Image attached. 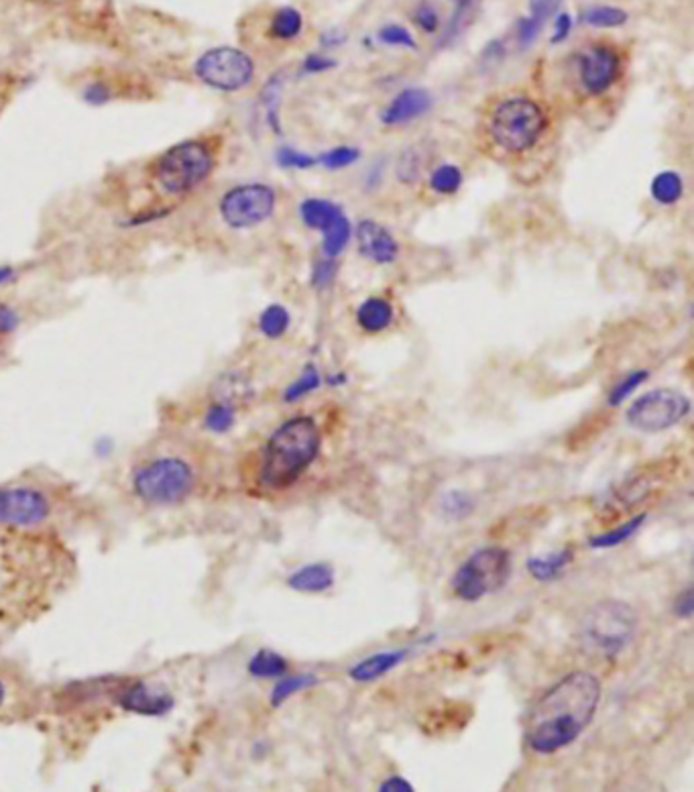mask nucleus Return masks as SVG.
<instances>
[{
  "label": "nucleus",
  "instance_id": "f257e3e1",
  "mask_svg": "<svg viewBox=\"0 0 694 792\" xmlns=\"http://www.w3.org/2000/svg\"><path fill=\"white\" fill-rule=\"evenodd\" d=\"M603 685L593 672L576 670L558 681L532 709L526 742L536 754H556L570 746L595 719Z\"/></svg>",
  "mask_w": 694,
  "mask_h": 792
},
{
  "label": "nucleus",
  "instance_id": "f03ea898",
  "mask_svg": "<svg viewBox=\"0 0 694 792\" xmlns=\"http://www.w3.org/2000/svg\"><path fill=\"white\" fill-rule=\"evenodd\" d=\"M322 434L310 416H298L281 424L269 438L263 465L261 485L271 491L292 487L318 459Z\"/></svg>",
  "mask_w": 694,
  "mask_h": 792
},
{
  "label": "nucleus",
  "instance_id": "7ed1b4c3",
  "mask_svg": "<svg viewBox=\"0 0 694 792\" xmlns=\"http://www.w3.org/2000/svg\"><path fill=\"white\" fill-rule=\"evenodd\" d=\"M216 155L208 141L188 139L163 151L151 165L155 186L167 196H184L214 172Z\"/></svg>",
  "mask_w": 694,
  "mask_h": 792
},
{
  "label": "nucleus",
  "instance_id": "20e7f679",
  "mask_svg": "<svg viewBox=\"0 0 694 792\" xmlns=\"http://www.w3.org/2000/svg\"><path fill=\"white\" fill-rule=\"evenodd\" d=\"M548 117L544 108L528 96L499 100L487 117L491 141L507 153L530 151L546 133Z\"/></svg>",
  "mask_w": 694,
  "mask_h": 792
},
{
  "label": "nucleus",
  "instance_id": "39448f33",
  "mask_svg": "<svg viewBox=\"0 0 694 792\" xmlns=\"http://www.w3.org/2000/svg\"><path fill=\"white\" fill-rule=\"evenodd\" d=\"M196 487V469L186 457L157 455L133 473V491L147 505H178Z\"/></svg>",
  "mask_w": 694,
  "mask_h": 792
},
{
  "label": "nucleus",
  "instance_id": "423d86ee",
  "mask_svg": "<svg viewBox=\"0 0 694 792\" xmlns=\"http://www.w3.org/2000/svg\"><path fill=\"white\" fill-rule=\"evenodd\" d=\"M640 617L635 609L617 599L595 603L581 621V640L591 654L619 656L638 634Z\"/></svg>",
  "mask_w": 694,
  "mask_h": 792
},
{
  "label": "nucleus",
  "instance_id": "0eeeda50",
  "mask_svg": "<svg viewBox=\"0 0 694 792\" xmlns=\"http://www.w3.org/2000/svg\"><path fill=\"white\" fill-rule=\"evenodd\" d=\"M511 577V554L501 546H487L473 552L452 577L454 595L465 603L503 589Z\"/></svg>",
  "mask_w": 694,
  "mask_h": 792
},
{
  "label": "nucleus",
  "instance_id": "6e6552de",
  "mask_svg": "<svg viewBox=\"0 0 694 792\" xmlns=\"http://www.w3.org/2000/svg\"><path fill=\"white\" fill-rule=\"evenodd\" d=\"M198 80L220 92H239L253 82L255 64L251 55L237 47H214L194 64Z\"/></svg>",
  "mask_w": 694,
  "mask_h": 792
},
{
  "label": "nucleus",
  "instance_id": "1a4fd4ad",
  "mask_svg": "<svg viewBox=\"0 0 694 792\" xmlns=\"http://www.w3.org/2000/svg\"><path fill=\"white\" fill-rule=\"evenodd\" d=\"M690 412V400L676 389H654L635 400L625 418L627 424L640 432L656 434L682 422Z\"/></svg>",
  "mask_w": 694,
  "mask_h": 792
},
{
  "label": "nucleus",
  "instance_id": "9d476101",
  "mask_svg": "<svg viewBox=\"0 0 694 792\" xmlns=\"http://www.w3.org/2000/svg\"><path fill=\"white\" fill-rule=\"evenodd\" d=\"M275 204L277 196L273 188L265 184H243L220 198V216L235 231L253 229L273 216Z\"/></svg>",
  "mask_w": 694,
  "mask_h": 792
},
{
  "label": "nucleus",
  "instance_id": "9b49d317",
  "mask_svg": "<svg viewBox=\"0 0 694 792\" xmlns=\"http://www.w3.org/2000/svg\"><path fill=\"white\" fill-rule=\"evenodd\" d=\"M621 74L619 53L605 43L589 45L578 55V78L587 94L599 96L607 92Z\"/></svg>",
  "mask_w": 694,
  "mask_h": 792
},
{
  "label": "nucleus",
  "instance_id": "f8f14e48",
  "mask_svg": "<svg viewBox=\"0 0 694 792\" xmlns=\"http://www.w3.org/2000/svg\"><path fill=\"white\" fill-rule=\"evenodd\" d=\"M49 509L51 505L41 491L29 487L0 489V526H37L47 520Z\"/></svg>",
  "mask_w": 694,
  "mask_h": 792
},
{
  "label": "nucleus",
  "instance_id": "ddd939ff",
  "mask_svg": "<svg viewBox=\"0 0 694 792\" xmlns=\"http://www.w3.org/2000/svg\"><path fill=\"white\" fill-rule=\"evenodd\" d=\"M357 241H359L361 253L379 265H387L397 259L399 247H397L395 239L375 220H363L357 226Z\"/></svg>",
  "mask_w": 694,
  "mask_h": 792
},
{
  "label": "nucleus",
  "instance_id": "4468645a",
  "mask_svg": "<svg viewBox=\"0 0 694 792\" xmlns=\"http://www.w3.org/2000/svg\"><path fill=\"white\" fill-rule=\"evenodd\" d=\"M430 106H432V96L424 88H408L391 100V104L383 112L381 121L389 127L406 125L426 115Z\"/></svg>",
  "mask_w": 694,
  "mask_h": 792
},
{
  "label": "nucleus",
  "instance_id": "2eb2a0df",
  "mask_svg": "<svg viewBox=\"0 0 694 792\" xmlns=\"http://www.w3.org/2000/svg\"><path fill=\"white\" fill-rule=\"evenodd\" d=\"M121 707L129 713H137V715H149V717H159L165 715L171 707H173V699L171 695L147 687L145 683H137L131 685L123 695H121Z\"/></svg>",
  "mask_w": 694,
  "mask_h": 792
},
{
  "label": "nucleus",
  "instance_id": "dca6fc26",
  "mask_svg": "<svg viewBox=\"0 0 694 792\" xmlns=\"http://www.w3.org/2000/svg\"><path fill=\"white\" fill-rule=\"evenodd\" d=\"M406 656H408V650H391V652L373 654V656L361 660L359 664H355L349 670V676L355 683H373V681H377V678L391 672L395 666H399Z\"/></svg>",
  "mask_w": 694,
  "mask_h": 792
},
{
  "label": "nucleus",
  "instance_id": "f3484780",
  "mask_svg": "<svg viewBox=\"0 0 694 792\" xmlns=\"http://www.w3.org/2000/svg\"><path fill=\"white\" fill-rule=\"evenodd\" d=\"M334 585V571L326 562H312L289 575L287 587L300 593H324Z\"/></svg>",
  "mask_w": 694,
  "mask_h": 792
},
{
  "label": "nucleus",
  "instance_id": "a211bd4d",
  "mask_svg": "<svg viewBox=\"0 0 694 792\" xmlns=\"http://www.w3.org/2000/svg\"><path fill=\"white\" fill-rule=\"evenodd\" d=\"M572 560H574V552L570 548H564L558 552L532 556L526 562V569L538 583H550L568 567Z\"/></svg>",
  "mask_w": 694,
  "mask_h": 792
},
{
  "label": "nucleus",
  "instance_id": "6ab92c4d",
  "mask_svg": "<svg viewBox=\"0 0 694 792\" xmlns=\"http://www.w3.org/2000/svg\"><path fill=\"white\" fill-rule=\"evenodd\" d=\"M393 306L389 300L385 298H369L365 300L359 310H357V324L365 330V332H381L385 328L391 326L393 322Z\"/></svg>",
  "mask_w": 694,
  "mask_h": 792
},
{
  "label": "nucleus",
  "instance_id": "aec40b11",
  "mask_svg": "<svg viewBox=\"0 0 694 792\" xmlns=\"http://www.w3.org/2000/svg\"><path fill=\"white\" fill-rule=\"evenodd\" d=\"M304 17L294 7H281L273 13L269 23V35L277 41H292L302 33Z\"/></svg>",
  "mask_w": 694,
  "mask_h": 792
},
{
  "label": "nucleus",
  "instance_id": "412c9836",
  "mask_svg": "<svg viewBox=\"0 0 694 792\" xmlns=\"http://www.w3.org/2000/svg\"><path fill=\"white\" fill-rule=\"evenodd\" d=\"M340 212H342L340 206H336L330 200H320V198H310L300 206L302 220L306 222V226H310V229H316V231H326Z\"/></svg>",
  "mask_w": 694,
  "mask_h": 792
},
{
  "label": "nucleus",
  "instance_id": "4be33fe9",
  "mask_svg": "<svg viewBox=\"0 0 694 792\" xmlns=\"http://www.w3.org/2000/svg\"><path fill=\"white\" fill-rule=\"evenodd\" d=\"M351 235H353L351 222H349V218H346V216L340 212V214L336 216V220L324 231V243H322L324 255H326V257H336V255H340V253L344 251V247L349 245Z\"/></svg>",
  "mask_w": 694,
  "mask_h": 792
},
{
  "label": "nucleus",
  "instance_id": "5701e85b",
  "mask_svg": "<svg viewBox=\"0 0 694 792\" xmlns=\"http://www.w3.org/2000/svg\"><path fill=\"white\" fill-rule=\"evenodd\" d=\"M646 520H648V516H646V514L633 516V518H629L625 524L617 526L615 530H609V532H605V534L593 536V538L589 540V546H591V548H597V550H601V548H613V546H619V544L627 542V540H629V538H631L635 532H638Z\"/></svg>",
  "mask_w": 694,
  "mask_h": 792
},
{
  "label": "nucleus",
  "instance_id": "b1692460",
  "mask_svg": "<svg viewBox=\"0 0 694 792\" xmlns=\"http://www.w3.org/2000/svg\"><path fill=\"white\" fill-rule=\"evenodd\" d=\"M287 668V660L273 650H259L249 662V672L257 678H277L283 676Z\"/></svg>",
  "mask_w": 694,
  "mask_h": 792
},
{
  "label": "nucleus",
  "instance_id": "393cba45",
  "mask_svg": "<svg viewBox=\"0 0 694 792\" xmlns=\"http://www.w3.org/2000/svg\"><path fill=\"white\" fill-rule=\"evenodd\" d=\"M316 683H318L316 674H310V672H306V674H296V676H287V678H283V681H279V683L273 687V691H271V705H273V707H279V705H283L287 699H292L296 693H300V691H304V689H308V687H314Z\"/></svg>",
  "mask_w": 694,
  "mask_h": 792
},
{
  "label": "nucleus",
  "instance_id": "a878e982",
  "mask_svg": "<svg viewBox=\"0 0 694 792\" xmlns=\"http://www.w3.org/2000/svg\"><path fill=\"white\" fill-rule=\"evenodd\" d=\"M475 509V499L467 491H448L440 499V512L448 520L469 518Z\"/></svg>",
  "mask_w": 694,
  "mask_h": 792
},
{
  "label": "nucleus",
  "instance_id": "bb28decb",
  "mask_svg": "<svg viewBox=\"0 0 694 792\" xmlns=\"http://www.w3.org/2000/svg\"><path fill=\"white\" fill-rule=\"evenodd\" d=\"M684 184L676 172H662L652 182V196L660 204H676L682 198Z\"/></svg>",
  "mask_w": 694,
  "mask_h": 792
},
{
  "label": "nucleus",
  "instance_id": "cd10ccee",
  "mask_svg": "<svg viewBox=\"0 0 694 792\" xmlns=\"http://www.w3.org/2000/svg\"><path fill=\"white\" fill-rule=\"evenodd\" d=\"M237 420V412L233 404H226V402H214L208 406L206 414H204V426L214 432V434H224L230 428L235 426Z\"/></svg>",
  "mask_w": 694,
  "mask_h": 792
},
{
  "label": "nucleus",
  "instance_id": "c85d7f7f",
  "mask_svg": "<svg viewBox=\"0 0 694 792\" xmlns=\"http://www.w3.org/2000/svg\"><path fill=\"white\" fill-rule=\"evenodd\" d=\"M627 13L619 7H609V5H599L591 7L583 13V21L589 27H599V29H611V27H621L627 23Z\"/></svg>",
  "mask_w": 694,
  "mask_h": 792
},
{
  "label": "nucleus",
  "instance_id": "c756f323",
  "mask_svg": "<svg viewBox=\"0 0 694 792\" xmlns=\"http://www.w3.org/2000/svg\"><path fill=\"white\" fill-rule=\"evenodd\" d=\"M289 328V312L279 306H267L261 316H259V330L267 336V338H279L285 334V330Z\"/></svg>",
  "mask_w": 694,
  "mask_h": 792
},
{
  "label": "nucleus",
  "instance_id": "7c9ffc66",
  "mask_svg": "<svg viewBox=\"0 0 694 792\" xmlns=\"http://www.w3.org/2000/svg\"><path fill=\"white\" fill-rule=\"evenodd\" d=\"M318 387H320V373H318V369L314 365H308L304 369V373L285 389L283 400L285 402H298V400L304 398V395L312 393Z\"/></svg>",
  "mask_w": 694,
  "mask_h": 792
},
{
  "label": "nucleus",
  "instance_id": "2f4dec72",
  "mask_svg": "<svg viewBox=\"0 0 694 792\" xmlns=\"http://www.w3.org/2000/svg\"><path fill=\"white\" fill-rule=\"evenodd\" d=\"M462 184V172L456 165H440L430 178V186L438 194H454Z\"/></svg>",
  "mask_w": 694,
  "mask_h": 792
},
{
  "label": "nucleus",
  "instance_id": "473e14b6",
  "mask_svg": "<svg viewBox=\"0 0 694 792\" xmlns=\"http://www.w3.org/2000/svg\"><path fill=\"white\" fill-rule=\"evenodd\" d=\"M648 371H633L629 375H625L609 393V406H621L629 395L638 389L646 379H648Z\"/></svg>",
  "mask_w": 694,
  "mask_h": 792
},
{
  "label": "nucleus",
  "instance_id": "72a5a7b5",
  "mask_svg": "<svg viewBox=\"0 0 694 792\" xmlns=\"http://www.w3.org/2000/svg\"><path fill=\"white\" fill-rule=\"evenodd\" d=\"M283 80H285V74L283 72H279V74H275L269 82H267V86H265V90H263V100H265V108H267V119H269V125L275 129V131H279V117H277V100H279V94H281V88H283Z\"/></svg>",
  "mask_w": 694,
  "mask_h": 792
},
{
  "label": "nucleus",
  "instance_id": "f704fd0d",
  "mask_svg": "<svg viewBox=\"0 0 694 792\" xmlns=\"http://www.w3.org/2000/svg\"><path fill=\"white\" fill-rule=\"evenodd\" d=\"M359 155H361V153H359V149H355V147H336V149L324 153L322 157H318V161H320L322 165H326L328 169H342V167H346V165L355 163V161L359 159Z\"/></svg>",
  "mask_w": 694,
  "mask_h": 792
},
{
  "label": "nucleus",
  "instance_id": "c9c22d12",
  "mask_svg": "<svg viewBox=\"0 0 694 792\" xmlns=\"http://www.w3.org/2000/svg\"><path fill=\"white\" fill-rule=\"evenodd\" d=\"M473 5H475V0H460L458 7H456V11H454V15H452V19H450V23H448V29H446L444 35H442V43L452 41V39L460 33V29L467 25V17H469Z\"/></svg>",
  "mask_w": 694,
  "mask_h": 792
},
{
  "label": "nucleus",
  "instance_id": "e433bc0d",
  "mask_svg": "<svg viewBox=\"0 0 694 792\" xmlns=\"http://www.w3.org/2000/svg\"><path fill=\"white\" fill-rule=\"evenodd\" d=\"M379 37H381V41L387 43V45L412 47V49L416 47V39L412 37V33H410L406 27H401V25H387V27H383L381 33H379Z\"/></svg>",
  "mask_w": 694,
  "mask_h": 792
},
{
  "label": "nucleus",
  "instance_id": "4c0bfd02",
  "mask_svg": "<svg viewBox=\"0 0 694 792\" xmlns=\"http://www.w3.org/2000/svg\"><path fill=\"white\" fill-rule=\"evenodd\" d=\"M316 157H312V155H306V153H300V151H296V149H289V147H285V149H279L277 151V163L281 165V167H296V169H308V167H312V165H316Z\"/></svg>",
  "mask_w": 694,
  "mask_h": 792
},
{
  "label": "nucleus",
  "instance_id": "58836bf2",
  "mask_svg": "<svg viewBox=\"0 0 694 792\" xmlns=\"http://www.w3.org/2000/svg\"><path fill=\"white\" fill-rule=\"evenodd\" d=\"M562 7V0H530V17L544 25Z\"/></svg>",
  "mask_w": 694,
  "mask_h": 792
},
{
  "label": "nucleus",
  "instance_id": "ea45409f",
  "mask_svg": "<svg viewBox=\"0 0 694 792\" xmlns=\"http://www.w3.org/2000/svg\"><path fill=\"white\" fill-rule=\"evenodd\" d=\"M414 21H416V25L422 27L426 33H434V31H438V27H440L438 13H436V9H434L430 3H420V5L414 9Z\"/></svg>",
  "mask_w": 694,
  "mask_h": 792
},
{
  "label": "nucleus",
  "instance_id": "a19ab883",
  "mask_svg": "<svg viewBox=\"0 0 694 792\" xmlns=\"http://www.w3.org/2000/svg\"><path fill=\"white\" fill-rule=\"evenodd\" d=\"M542 27H544V25H540V23L534 21L532 17L519 19V23H517V39H519V43H522V45L534 43L536 37L540 35V31H542Z\"/></svg>",
  "mask_w": 694,
  "mask_h": 792
},
{
  "label": "nucleus",
  "instance_id": "79ce46f5",
  "mask_svg": "<svg viewBox=\"0 0 694 792\" xmlns=\"http://www.w3.org/2000/svg\"><path fill=\"white\" fill-rule=\"evenodd\" d=\"M19 312L9 306V304H0V334H11L19 328Z\"/></svg>",
  "mask_w": 694,
  "mask_h": 792
},
{
  "label": "nucleus",
  "instance_id": "37998d69",
  "mask_svg": "<svg viewBox=\"0 0 694 792\" xmlns=\"http://www.w3.org/2000/svg\"><path fill=\"white\" fill-rule=\"evenodd\" d=\"M112 96H114L112 90H110L106 84H102V82L90 84V86L84 90V98H86L90 104H106Z\"/></svg>",
  "mask_w": 694,
  "mask_h": 792
},
{
  "label": "nucleus",
  "instance_id": "c03bdc74",
  "mask_svg": "<svg viewBox=\"0 0 694 792\" xmlns=\"http://www.w3.org/2000/svg\"><path fill=\"white\" fill-rule=\"evenodd\" d=\"M674 613L682 619H690L694 613V597H692V589H686L678 595L676 603H674Z\"/></svg>",
  "mask_w": 694,
  "mask_h": 792
},
{
  "label": "nucleus",
  "instance_id": "a18cd8bd",
  "mask_svg": "<svg viewBox=\"0 0 694 792\" xmlns=\"http://www.w3.org/2000/svg\"><path fill=\"white\" fill-rule=\"evenodd\" d=\"M334 66H336V62H334V60H330V58H324V55H320V53H312V55H308L306 62H304V70H306V72H310V74H316V72H326V70H330V68H334Z\"/></svg>",
  "mask_w": 694,
  "mask_h": 792
},
{
  "label": "nucleus",
  "instance_id": "49530a36",
  "mask_svg": "<svg viewBox=\"0 0 694 792\" xmlns=\"http://www.w3.org/2000/svg\"><path fill=\"white\" fill-rule=\"evenodd\" d=\"M332 277H334V265L330 261H320L314 269V286L324 290L326 286H330Z\"/></svg>",
  "mask_w": 694,
  "mask_h": 792
},
{
  "label": "nucleus",
  "instance_id": "de8ad7c7",
  "mask_svg": "<svg viewBox=\"0 0 694 792\" xmlns=\"http://www.w3.org/2000/svg\"><path fill=\"white\" fill-rule=\"evenodd\" d=\"M379 790L381 792H414V786L410 784V780H406L403 776H391V778L383 780Z\"/></svg>",
  "mask_w": 694,
  "mask_h": 792
},
{
  "label": "nucleus",
  "instance_id": "09e8293b",
  "mask_svg": "<svg viewBox=\"0 0 694 792\" xmlns=\"http://www.w3.org/2000/svg\"><path fill=\"white\" fill-rule=\"evenodd\" d=\"M572 31V17L568 13H560L556 19V31L552 37V43H562Z\"/></svg>",
  "mask_w": 694,
  "mask_h": 792
},
{
  "label": "nucleus",
  "instance_id": "8fccbe9b",
  "mask_svg": "<svg viewBox=\"0 0 694 792\" xmlns=\"http://www.w3.org/2000/svg\"><path fill=\"white\" fill-rule=\"evenodd\" d=\"M15 275H17L15 267H11V265H0V286L9 284V281L15 279Z\"/></svg>",
  "mask_w": 694,
  "mask_h": 792
},
{
  "label": "nucleus",
  "instance_id": "3c124183",
  "mask_svg": "<svg viewBox=\"0 0 694 792\" xmlns=\"http://www.w3.org/2000/svg\"><path fill=\"white\" fill-rule=\"evenodd\" d=\"M3 699H5V689L0 685V705H3Z\"/></svg>",
  "mask_w": 694,
  "mask_h": 792
}]
</instances>
